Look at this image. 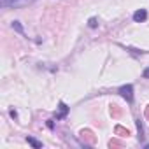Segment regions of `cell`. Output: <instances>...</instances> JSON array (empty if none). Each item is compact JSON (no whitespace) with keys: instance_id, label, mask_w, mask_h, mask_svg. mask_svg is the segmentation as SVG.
I'll use <instances>...</instances> for the list:
<instances>
[{"instance_id":"8992f818","label":"cell","mask_w":149,"mask_h":149,"mask_svg":"<svg viewBox=\"0 0 149 149\" xmlns=\"http://www.w3.org/2000/svg\"><path fill=\"white\" fill-rule=\"evenodd\" d=\"M13 28H14L18 33H25V32H23V26H21V23H19V21H13Z\"/></svg>"},{"instance_id":"6da1fadb","label":"cell","mask_w":149,"mask_h":149,"mask_svg":"<svg viewBox=\"0 0 149 149\" xmlns=\"http://www.w3.org/2000/svg\"><path fill=\"white\" fill-rule=\"evenodd\" d=\"M35 2V0H2L0 6L4 9H21V7H28Z\"/></svg>"},{"instance_id":"5b68a950","label":"cell","mask_w":149,"mask_h":149,"mask_svg":"<svg viewBox=\"0 0 149 149\" xmlns=\"http://www.w3.org/2000/svg\"><path fill=\"white\" fill-rule=\"evenodd\" d=\"M26 142H28L32 147H35V149H40V147H42V142H40V140H37V139H33V137H30V135L26 137Z\"/></svg>"},{"instance_id":"30bf717a","label":"cell","mask_w":149,"mask_h":149,"mask_svg":"<svg viewBox=\"0 0 149 149\" xmlns=\"http://www.w3.org/2000/svg\"><path fill=\"white\" fill-rule=\"evenodd\" d=\"M9 114H11V116H13V118H14V119H16V118H18V112H16V111H9Z\"/></svg>"},{"instance_id":"3957f363","label":"cell","mask_w":149,"mask_h":149,"mask_svg":"<svg viewBox=\"0 0 149 149\" xmlns=\"http://www.w3.org/2000/svg\"><path fill=\"white\" fill-rule=\"evenodd\" d=\"M146 19H147V11H146V9H139V11L133 13V21H135V23H142V21H146Z\"/></svg>"},{"instance_id":"277c9868","label":"cell","mask_w":149,"mask_h":149,"mask_svg":"<svg viewBox=\"0 0 149 149\" xmlns=\"http://www.w3.org/2000/svg\"><path fill=\"white\" fill-rule=\"evenodd\" d=\"M67 114H68V107H67V104L60 102V112L56 114V119H65Z\"/></svg>"},{"instance_id":"ba28073f","label":"cell","mask_w":149,"mask_h":149,"mask_svg":"<svg viewBox=\"0 0 149 149\" xmlns=\"http://www.w3.org/2000/svg\"><path fill=\"white\" fill-rule=\"evenodd\" d=\"M137 128H139V139H142V125H140V119H137Z\"/></svg>"},{"instance_id":"9c48e42d","label":"cell","mask_w":149,"mask_h":149,"mask_svg":"<svg viewBox=\"0 0 149 149\" xmlns=\"http://www.w3.org/2000/svg\"><path fill=\"white\" fill-rule=\"evenodd\" d=\"M142 77H144V79H149V67L142 72Z\"/></svg>"},{"instance_id":"52a82bcc","label":"cell","mask_w":149,"mask_h":149,"mask_svg":"<svg viewBox=\"0 0 149 149\" xmlns=\"http://www.w3.org/2000/svg\"><path fill=\"white\" fill-rule=\"evenodd\" d=\"M88 26H90V28H97V26H98V19H97V18H90Z\"/></svg>"},{"instance_id":"7a4b0ae2","label":"cell","mask_w":149,"mask_h":149,"mask_svg":"<svg viewBox=\"0 0 149 149\" xmlns=\"http://www.w3.org/2000/svg\"><path fill=\"white\" fill-rule=\"evenodd\" d=\"M118 93H119V95L128 102V104H132V102H133V86H132V84H123V86H119Z\"/></svg>"}]
</instances>
